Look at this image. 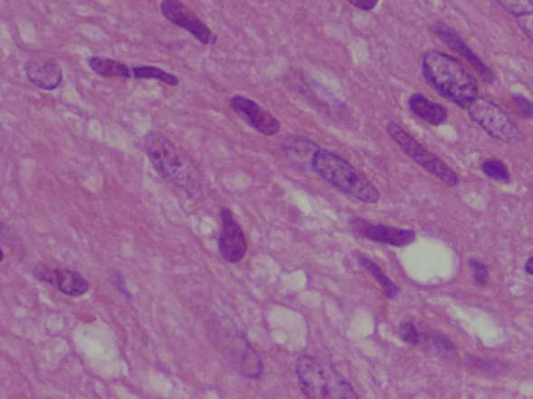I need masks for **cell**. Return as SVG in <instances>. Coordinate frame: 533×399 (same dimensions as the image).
Instances as JSON below:
<instances>
[{"instance_id":"29","label":"cell","mask_w":533,"mask_h":399,"mask_svg":"<svg viewBox=\"0 0 533 399\" xmlns=\"http://www.w3.org/2000/svg\"><path fill=\"white\" fill-rule=\"evenodd\" d=\"M531 81H532V86H533V74H532V78H531Z\"/></svg>"},{"instance_id":"13","label":"cell","mask_w":533,"mask_h":399,"mask_svg":"<svg viewBox=\"0 0 533 399\" xmlns=\"http://www.w3.org/2000/svg\"><path fill=\"white\" fill-rule=\"evenodd\" d=\"M353 224L356 230L368 240L397 246V248L413 243L415 239V234L412 231L384 225H371L362 220H355Z\"/></svg>"},{"instance_id":"8","label":"cell","mask_w":533,"mask_h":399,"mask_svg":"<svg viewBox=\"0 0 533 399\" xmlns=\"http://www.w3.org/2000/svg\"><path fill=\"white\" fill-rule=\"evenodd\" d=\"M221 232L218 240L219 252L230 263L242 261L247 254L248 244L243 228L240 227L231 210L221 211Z\"/></svg>"},{"instance_id":"2","label":"cell","mask_w":533,"mask_h":399,"mask_svg":"<svg viewBox=\"0 0 533 399\" xmlns=\"http://www.w3.org/2000/svg\"><path fill=\"white\" fill-rule=\"evenodd\" d=\"M146 152L157 173L179 187L187 195L195 197L202 191L201 176L195 164L166 135L155 130L145 137Z\"/></svg>"},{"instance_id":"5","label":"cell","mask_w":533,"mask_h":399,"mask_svg":"<svg viewBox=\"0 0 533 399\" xmlns=\"http://www.w3.org/2000/svg\"><path fill=\"white\" fill-rule=\"evenodd\" d=\"M467 110L471 119L496 140L508 144L523 139L517 123L493 99L478 97Z\"/></svg>"},{"instance_id":"11","label":"cell","mask_w":533,"mask_h":399,"mask_svg":"<svg viewBox=\"0 0 533 399\" xmlns=\"http://www.w3.org/2000/svg\"><path fill=\"white\" fill-rule=\"evenodd\" d=\"M25 71L28 81L39 90H55L62 81V70L60 64L50 57L31 58L26 63Z\"/></svg>"},{"instance_id":"22","label":"cell","mask_w":533,"mask_h":399,"mask_svg":"<svg viewBox=\"0 0 533 399\" xmlns=\"http://www.w3.org/2000/svg\"><path fill=\"white\" fill-rule=\"evenodd\" d=\"M513 101L524 119H530L533 117V103L528 98L521 95L513 96Z\"/></svg>"},{"instance_id":"27","label":"cell","mask_w":533,"mask_h":399,"mask_svg":"<svg viewBox=\"0 0 533 399\" xmlns=\"http://www.w3.org/2000/svg\"><path fill=\"white\" fill-rule=\"evenodd\" d=\"M525 270L527 273L532 275L533 277V256L530 257L528 261H527Z\"/></svg>"},{"instance_id":"21","label":"cell","mask_w":533,"mask_h":399,"mask_svg":"<svg viewBox=\"0 0 533 399\" xmlns=\"http://www.w3.org/2000/svg\"><path fill=\"white\" fill-rule=\"evenodd\" d=\"M470 266L472 270L474 281L480 286L486 285L489 281V272L484 263L476 260V258H471Z\"/></svg>"},{"instance_id":"14","label":"cell","mask_w":533,"mask_h":399,"mask_svg":"<svg viewBox=\"0 0 533 399\" xmlns=\"http://www.w3.org/2000/svg\"><path fill=\"white\" fill-rule=\"evenodd\" d=\"M412 113L431 126L438 127L448 119V111L442 104L431 101L421 93H414L408 101Z\"/></svg>"},{"instance_id":"16","label":"cell","mask_w":533,"mask_h":399,"mask_svg":"<svg viewBox=\"0 0 533 399\" xmlns=\"http://www.w3.org/2000/svg\"><path fill=\"white\" fill-rule=\"evenodd\" d=\"M360 265L366 268L368 272L373 275V278L377 280V283L382 287L385 295L389 299H394L397 296L398 287L394 283L383 271L379 266L365 256L359 257Z\"/></svg>"},{"instance_id":"4","label":"cell","mask_w":533,"mask_h":399,"mask_svg":"<svg viewBox=\"0 0 533 399\" xmlns=\"http://www.w3.org/2000/svg\"><path fill=\"white\" fill-rule=\"evenodd\" d=\"M296 374L303 394L309 399H358L354 387L337 369L309 355L296 362Z\"/></svg>"},{"instance_id":"9","label":"cell","mask_w":533,"mask_h":399,"mask_svg":"<svg viewBox=\"0 0 533 399\" xmlns=\"http://www.w3.org/2000/svg\"><path fill=\"white\" fill-rule=\"evenodd\" d=\"M34 277L73 298L85 295L90 287L83 275L68 268L52 269L48 265H38L34 268Z\"/></svg>"},{"instance_id":"15","label":"cell","mask_w":533,"mask_h":399,"mask_svg":"<svg viewBox=\"0 0 533 399\" xmlns=\"http://www.w3.org/2000/svg\"><path fill=\"white\" fill-rule=\"evenodd\" d=\"M90 69L102 78L112 79H130L132 78V70L128 69L126 64L110 60V58L101 56H92L88 61Z\"/></svg>"},{"instance_id":"6","label":"cell","mask_w":533,"mask_h":399,"mask_svg":"<svg viewBox=\"0 0 533 399\" xmlns=\"http://www.w3.org/2000/svg\"><path fill=\"white\" fill-rule=\"evenodd\" d=\"M386 132L412 160L419 164L421 167H424L430 174L434 175L443 184L447 186H454L459 184L458 174L433 152L426 149L412 135L404 130L400 125L395 122H389L386 125Z\"/></svg>"},{"instance_id":"28","label":"cell","mask_w":533,"mask_h":399,"mask_svg":"<svg viewBox=\"0 0 533 399\" xmlns=\"http://www.w3.org/2000/svg\"><path fill=\"white\" fill-rule=\"evenodd\" d=\"M0 255H2V257H0V261H3L4 260V253H3V250H0Z\"/></svg>"},{"instance_id":"18","label":"cell","mask_w":533,"mask_h":399,"mask_svg":"<svg viewBox=\"0 0 533 399\" xmlns=\"http://www.w3.org/2000/svg\"><path fill=\"white\" fill-rule=\"evenodd\" d=\"M498 5L514 19L533 13V0H496Z\"/></svg>"},{"instance_id":"1","label":"cell","mask_w":533,"mask_h":399,"mask_svg":"<svg viewBox=\"0 0 533 399\" xmlns=\"http://www.w3.org/2000/svg\"><path fill=\"white\" fill-rule=\"evenodd\" d=\"M422 75L433 90L448 101L467 109L479 97L476 78L455 57L429 51L422 60Z\"/></svg>"},{"instance_id":"12","label":"cell","mask_w":533,"mask_h":399,"mask_svg":"<svg viewBox=\"0 0 533 399\" xmlns=\"http://www.w3.org/2000/svg\"><path fill=\"white\" fill-rule=\"evenodd\" d=\"M435 33L444 44L456 52H459L462 57H464L465 60L477 70L479 74L482 76L484 81H488V83H493L496 79L494 72L491 71V70L486 66L476 54H474L473 51L466 44L465 41L462 39L460 34L456 33L454 29L443 24V23H437L435 25Z\"/></svg>"},{"instance_id":"3","label":"cell","mask_w":533,"mask_h":399,"mask_svg":"<svg viewBox=\"0 0 533 399\" xmlns=\"http://www.w3.org/2000/svg\"><path fill=\"white\" fill-rule=\"evenodd\" d=\"M315 172L328 184L366 204H376L380 193L365 175L335 152L318 149L312 157Z\"/></svg>"},{"instance_id":"25","label":"cell","mask_w":533,"mask_h":399,"mask_svg":"<svg viewBox=\"0 0 533 399\" xmlns=\"http://www.w3.org/2000/svg\"><path fill=\"white\" fill-rule=\"evenodd\" d=\"M348 2L362 11H372L376 8L379 0H348Z\"/></svg>"},{"instance_id":"24","label":"cell","mask_w":533,"mask_h":399,"mask_svg":"<svg viewBox=\"0 0 533 399\" xmlns=\"http://www.w3.org/2000/svg\"><path fill=\"white\" fill-rule=\"evenodd\" d=\"M432 344L437 350L444 352V354H450V352H454L455 350L453 344L443 336L433 337Z\"/></svg>"},{"instance_id":"17","label":"cell","mask_w":533,"mask_h":399,"mask_svg":"<svg viewBox=\"0 0 533 399\" xmlns=\"http://www.w3.org/2000/svg\"><path fill=\"white\" fill-rule=\"evenodd\" d=\"M132 75L136 79L157 80L169 86H177L179 84L177 76L154 66L134 67L132 68Z\"/></svg>"},{"instance_id":"19","label":"cell","mask_w":533,"mask_h":399,"mask_svg":"<svg viewBox=\"0 0 533 399\" xmlns=\"http://www.w3.org/2000/svg\"><path fill=\"white\" fill-rule=\"evenodd\" d=\"M483 173L489 178L500 182H509V173L505 163L497 158H490L482 164Z\"/></svg>"},{"instance_id":"26","label":"cell","mask_w":533,"mask_h":399,"mask_svg":"<svg viewBox=\"0 0 533 399\" xmlns=\"http://www.w3.org/2000/svg\"><path fill=\"white\" fill-rule=\"evenodd\" d=\"M113 284L115 285L116 289L119 290L122 293V295H124L128 299L131 298V293L128 292V290L127 289L125 280H124V278L120 277L119 274H114Z\"/></svg>"},{"instance_id":"7","label":"cell","mask_w":533,"mask_h":399,"mask_svg":"<svg viewBox=\"0 0 533 399\" xmlns=\"http://www.w3.org/2000/svg\"><path fill=\"white\" fill-rule=\"evenodd\" d=\"M161 13L169 22L186 29L193 37L204 45H214L216 43L215 34L180 0H162Z\"/></svg>"},{"instance_id":"10","label":"cell","mask_w":533,"mask_h":399,"mask_svg":"<svg viewBox=\"0 0 533 399\" xmlns=\"http://www.w3.org/2000/svg\"><path fill=\"white\" fill-rule=\"evenodd\" d=\"M231 107L236 113L242 115L252 128L266 135V137H273L281 130L280 121L275 119L271 111L261 107L253 100L235 96L231 99Z\"/></svg>"},{"instance_id":"23","label":"cell","mask_w":533,"mask_h":399,"mask_svg":"<svg viewBox=\"0 0 533 399\" xmlns=\"http://www.w3.org/2000/svg\"><path fill=\"white\" fill-rule=\"evenodd\" d=\"M515 21L533 44V13L519 16Z\"/></svg>"},{"instance_id":"20","label":"cell","mask_w":533,"mask_h":399,"mask_svg":"<svg viewBox=\"0 0 533 399\" xmlns=\"http://www.w3.org/2000/svg\"><path fill=\"white\" fill-rule=\"evenodd\" d=\"M400 337L403 339V342L409 345L415 346L421 342V337L417 328H415L413 322L410 321L403 322L401 325Z\"/></svg>"}]
</instances>
